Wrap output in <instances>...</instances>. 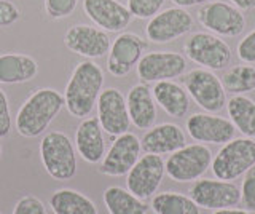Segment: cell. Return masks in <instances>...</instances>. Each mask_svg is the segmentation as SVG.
Listing matches in <instances>:
<instances>
[{"mask_svg":"<svg viewBox=\"0 0 255 214\" xmlns=\"http://www.w3.org/2000/svg\"><path fill=\"white\" fill-rule=\"evenodd\" d=\"M104 72L99 64L88 59L78 62L66 85L64 93V104L67 112L75 118L88 117L98 102V98L102 91Z\"/></svg>","mask_w":255,"mask_h":214,"instance_id":"cell-1","label":"cell"},{"mask_svg":"<svg viewBox=\"0 0 255 214\" xmlns=\"http://www.w3.org/2000/svg\"><path fill=\"white\" fill-rule=\"evenodd\" d=\"M64 94L53 88H38L24 101L16 114V131L24 138H38L59 115Z\"/></svg>","mask_w":255,"mask_h":214,"instance_id":"cell-2","label":"cell"},{"mask_svg":"<svg viewBox=\"0 0 255 214\" xmlns=\"http://www.w3.org/2000/svg\"><path fill=\"white\" fill-rule=\"evenodd\" d=\"M40 160L56 181H69L77 174V152L66 133L50 131L40 142Z\"/></svg>","mask_w":255,"mask_h":214,"instance_id":"cell-3","label":"cell"},{"mask_svg":"<svg viewBox=\"0 0 255 214\" xmlns=\"http://www.w3.org/2000/svg\"><path fill=\"white\" fill-rule=\"evenodd\" d=\"M255 165V141L233 138L225 142L212 160V173L217 179L233 181Z\"/></svg>","mask_w":255,"mask_h":214,"instance_id":"cell-4","label":"cell"},{"mask_svg":"<svg viewBox=\"0 0 255 214\" xmlns=\"http://www.w3.org/2000/svg\"><path fill=\"white\" fill-rule=\"evenodd\" d=\"M212 165L211 149L198 142V144L183 146L172 152L164 162L166 174L175 182H193L201 179Z\"/></svg>","mask_w":255,"mask_h":214,"instance_id":"cell-5","label":"cell"},{"mask_svg":"<svg viewBox=\"0 0 255 214\" xmlns=\"http://www.w3.org/2000/svg\"><path fill=\"white\" fill-rule=\"evenodd\" d=\"M187 93L206 112L217 114L227 106V91L222 80L209 69H193L183 77Z\"/></svg>","mask_w":255,"mask_h":214,"instance_id":"cell-6","label":"cell"},{"mask_svg":"<svg viewBox=\"0 0 255 214\" xmlns=\"http://www.w3.org/2000/svg\"><path fill=\"white\" fill-rule=\"evenodd\" d=\"M187 58L209 70H222L231 62L230 45L209 32H195L183 45Z\"/></svg>","mask_w":255,"mask_h":214,"instance_id":"cell-7","label":"cell"},{"mask_svg":"<svg viewBox=\"0 0 255 214\" xmlns=\"http://www.w3.org/2000/svg\"><path fill=\"white\" fill-rule=\"evenodd\" d=\"M198 21L204 29L220 37H238L246 27L243 11L227 2L204 3L198 11Z\"/></svg>","mask_w":255,"mask_h":214,"instance_id":"cell-8","label":"cell"},{"mask_svg":"<svg viewBox=\"0 0 255 214\" xmlns=\"http://www.w3.org/2000/svg\"><path fill=\"white\" fill-rule=\"evenodd\" d=\"M166 174V166L161 155L145 154L140 157L131 171L126 174V187L140 200L153 197Z\"/></svg>","mask_w":255,"mask_h":214,"instance_id":"cell-9","label":"cell"},{"mask_svg":"<svg viewBox=\"0 0 255 214\" xmlns=\"http://www.w3.org/2000/svg\"><path fill=\"white\" fill-rule=\"evenodd\" d=\"M190 198L203 210L233 208L241 202V189L222 179H198L190 189Z\"/></svg>","mask_w":255,"mask_h":214,"instance_id":"cell-10","label":"cell"},{"mask_svg":"<svg viewBox=\"0 0 255 214\" xmlns=\"http://www.w3.org/2000/svg\"><path fill=\"white\" fill-rule=\"evenodd\" d=\"M140 139L134 133L126 131L115 138L99 165V173L112 178L126 176L137 163L140 155Z\"/></svg>","mask_w":255,"mask_h":214,"instance_id":"cell-11","label":"cell"},{"mask_svg":"<svg viewBox=\"0 0 255 214\" xmlns=\"http://www.w3.org/2000/svg\"><path fill=\"white\" fill-rule=\"evenodd\" d=\"M193 29L191 14L180 6H172L150 18L145 35L151 43H169Z\"/></svg>","mask_w":255,"mask_h":214,"instance_id":"cell-12","label":"cell"},{"mask_svg":"<svg viewBox=\"0 0 255 214\" xmlns=\"http://www.w3.org/2000/svg\"><path fill=\"white\" fill-rule=\"evenodd\" d=\"M187 59L175 51H151L143 54L137 64V75L143 83H156L183 75Z\"/></svg>","mask_w":255,"mask_h":214,"instance_id":"cell-13","label":"cell"},{"mask_svg":"<svg viewBox=\"0 0 255 214\" xmlns=\"http://www.w3.org/2000/svg\"><path fill=\"white\" fill-rule=\"evenodd\" d=\"M147 48V40L134 32L120 34L110 45L107 70L114 77H126L134 66L139 64L143 51Z\"/></svg>","mask_w":255,"mask_h":214,"instance_id":"cell-14","label":"cell"},{"mask_svg":"<svg viewBox=\"0 0 255 214\" xmlns=\"http://www.w3.org/2000/svg\"><path fill=\"white\" fill-rule=\"evenodd\" d=\"M98 120L109 136H120L129 130L131 118L128 112L126 98L117 88L102 90L98 98Z\"/></svg>","mask_w":255,"mask_h":214,"instance_id":"cell-15","label":"cell"},{"mask_svg":"<svg viewBox=\"0 0 255 214\" xmlns=\"http://www.w3.org/2000/svg\"><path fill=\"white\" fill-rule=\"evenodd\" d=\"M64 45L67 48L88 59L106 56L110 50V37L101 27L90 24H74L64 35Z\"/></svg>","mask_w":255,"mask_h":214,"instance_id":"cell-16","label":"cell"},{"mask_svg":"<svg viewBox=\"0 0 255 214\" xmlns=\"http://www.w3.org/2000/svg\"><path fill=\"white\" fill-rule=\"evenodd\" d=\"M188 136L203 144H225L236 134L231 120L212 114H193L187 120Z\"/></svg>","mask_w":255,"mask_h":214,"instance_id":"cell-17","label":"cell"},{"mask_svg":"<svg viewBox=\"0 0 255 214\" xmlns=\"http://www.w3.org/2000/svg\"><path fill=\"white\" fill-rule=\"evenodd\" d=\"M83 11L106 32H123L132 19L129 8L118 0H83Z\"/></svg>","mask_w":255,"mask_h":214,"instance_id":"cell-18","label":"cell"},{"mask_svg":"<svg viewBox=\"0 0 255 214\" xmlns=\"http://www.w3.org/2000/svg\"><path fill=\"white\" fill-rule=\"evenodd\" d=\"M75 147L80 157L88 163H99L106 155L104 130L98 117L83 118L75 131Z\"/></svg>","mask_w":255,"mask_h":214,"instance_id":"cell-19","label":"cell"},{"mask_svg":"<svg viewBox=\"0 0 255 214\" xmlns=\"http://www.w3.org/2000/svg\"><path fill=\"white\" fill-rule=\"evenodd\" d=\"M185 133L179 125L174 123H161L151 128L143 134L140 139L142 150L145 154H172L187 144Z\"/></svg>","mask_w":255,"mask_h":214,"instance_id":"cell-20","label":"cell"},{"mask_svg":"<svg viewBox=\"0 0 255 214\" xmlns=\"http://www.w3.org/2000/svg\"><path fill=\"white\" fill-rule=\"evenodd\" d=\"M131 123L139 130H150L156 122V101L145 83H137L126 96Z\"/></svg>","mask_w":255,"mask_h":214,"instance_id":"cell-21","label":"cell"},{"mask_svg":"<svg viewBox=\"0 0 255 214\" xmlns=\"http://www.w3.org/2000/svg\"><path fill=\"white\" fill-rule=\"evenodd\" d=\"M38 74L37 61L22 53L0 54V85H16L34 80Z\"/></svg>","mask_w":255,"mask_h":214,"instance_id":"cell-22","label":"cell"},{"mask_svg":"<svg viewBox=\"0 0 255 214\" xmlns=\"http://www.w3.org/2000/svg\"><path fill=\"white\" fill-rule=\"evenodd\" d=\"M151 93H153L156 104L167 115H171L174 118H182L187 115L190 109V98L188 93L179 83H175L172 80L156 82Z\"/></svg>","mask_w":255,"mask_h":214,"instance_id":"cell-23","label":"cell"},{"mask_svg":"<svg viewBox=\"0 0 255 214\" xmlns=\"http://www.w3.org/2000/svg\"><path fill=\"white\" fill-rule=\"evenodd\" d=\"M54 214H99L91 198L72 189H59L50 197Z\"/></svg>","mask_w":255,"mask_h":214,"instance_id":"cell-24","label":"cell"},{"mask_svg":"<svg viewBox=\"0 0 255 214\" xmlns=\"http://www.w3.org/2000/svg\"><path fill=\"white\" fill-rule=\"evenodd\" d=\"M104 203L110 214H147L148 205L128 189L110 186L104 190Z\"/></svg>","mask_w":255,"mask_h":214,"instance_id":"cell-25","label":"cell"},{"mask_svg":"<svg viewBox=\"0 0 255 214\" xmlns=\"http://www.w3.org/2000/svg\"><path fill=\"white\" fill-rule=\"evenodd\" d=\"M227 112L239 133L255 139V101L244 94H235L227 102Z\"/></svg>","mask_w":255,"mask_h":214,"instance_id":"cell-26","label":"cell"},{"mask_svg":"<svg viewBox=\"0 0 255 214\" xmlns=\"http://www.w3.org/2000/svg\"><path fill=\"white\" fill-rule=\"evenodd\" d=\"M150 206L156 214H201L199 206L190 197L179 192L156 194Z\"/></svg>","mask_w":255,"mask_h":214,"instance_id":"cell-27","label":"cell"},{"mask_svg":"<svg viewBox=\"0 0 255 214\" xmlns=\"http://www.w3.org/2000/svg\"><path fill=\"white\" fill-rule=\"evenodd\" d=\"M225 91L233 94H246L255 91V67L239 64L228 69L220 78Z\"/></svg>","mask_w":255,"mask_h":214,"instance_id":"cell-28","label":"cell"},{"mask_svg":"<svg viewBox=\"0 0 255 214\" xmlns=\"http://www.w3.org/2000/svg\"><path fill=\"white\" fill-rule=\"evenodd\" d=\"M166 0H128V8L131 14L139 19L153 18L159 13Z\"/></svg>","mask_w":255,"mask_h":214,"instance_id":"cell-29","label":"cell"},{"mask_svg":"<svg viewBox=\"0 0 255 214\" xmlns=\"http://www.w3.org/2000/svg\"><path fill=\"white\" fill-rule=\"evenodd\" d=\"M80 0H45V11L51 19H62L75 11Z\"/></svg>","mask_w":255,"mask_h":214,"instance_id":"cell-30","label":"cell"},{"mask_svg":"<svg viewBox=\"0 0 255 214\" xmlns=\"http://www.w3.org/2000/svg\"><path fill=\"white\" fill-rule=\"evenodd\" d=\"M241 202L247 211L255 213V165L244 173V181L241 186Z\"/></svg>","mask_w":255,"mask_h":214,"instance_id":"cell-31","label":"cell"},{"mask_svg":"<svg viewBox=\"0 0 255 214\" xmlns=\"http://www.w3.org/2000/svg\"><path fill=\"white\" fill-rule=\"evenodd\" d=\"M11 214H46V208L40 198L34 195H26L16 202Z\"/></svg>","mask_w":255,"mask_h":214,"instance_id":"cell-32","label":"cell"},{"mask_svg":"<svg viewBox=\"0 0 255 214\" xmlns=\"http://www.w3.org/2000/svg\"><path fill=\"white\" fill-rule=\"evenodd\" d=\"M238 58L247 64H255V29H252L241 42L238 43Z\"/></svg>","mask_w":255,"mask_h":214,"instance_id":"cell-33","label":"cell"},{"mask_svg":"<svg viewBox=\"0 0 255 214\" xmlns=\"http://www.w3.org/2000/svg\"><path fill=\"white\" fill-rule=\"evenodd\" d=\"M11 131V112L10 102H8L6 93L0 88V139L8 136Z\"/></svg>","mask_w":255,"mask_h":214,"instance_id":"cell-34","label":"cell"},{"mask_svg":"<svg viewBox=\"0 0 255 214\" xmlns=\"http://www.w3.org/2000/svg\"><path fill=\"white\" fill-rule=\"evenodd\" d=\"M21 11L13 2L8 0H0V27L13 26L19 19Z\"/></svg>","mask_w":255,"mask_h":214,"instance_id":"cell-35","label":"cell"},{"mask_svg":"<svg viewBox=\"0 0 255 214\" xmlns=\"http://www.w3.org/2000/svg\"><path fill=\"white\" fill-rule=\"evenodd\" d=\"M207 0H172V3L175 6H180V8H188V6H195V5H201L206 3Z\"/></svg>","mask_w":255,"mask_h":214,"instance_id":"cell-36","label":"cell"},{"mask_svg":"<svg viewBox=\"0 0 255 214\" xmlns=\"http://www.w3.org/2000/svg\"><path fill=\"white\" fill-rule=\"evenodd\" d=\"M239 10H252L255 8V0H230Z\"/></svg>","mask_w":255,"mask_h":214,"instance_id":"cell-37","label":"cell"},{"mask_svg":"<svg viewBox=\"0 0 255 214\" xmlns=\"http://www.w3.org/2000/svg\"><path fill=\"white\" fill-rule=\"evenodd\" d=\"M212 214H251V211L247 210H238V208H223V210H217Z\"/></svg>","mask_w":255,"mask_h":214,"instance_id":"cell-38","label":"cell"},{"mask_svg":"<svg viewBox=\"0 0 255 214\" xmlns=\"http://www.w3.org/2000/svg\"><path fill=\"white\" fill-rule=\"evenodd\" d=\"M0 155H2V147H0Z\"/></svg>","mask_w":255,"mask_h":214,"instance_id":"cell-39","label":"cell"}]
</instances>
